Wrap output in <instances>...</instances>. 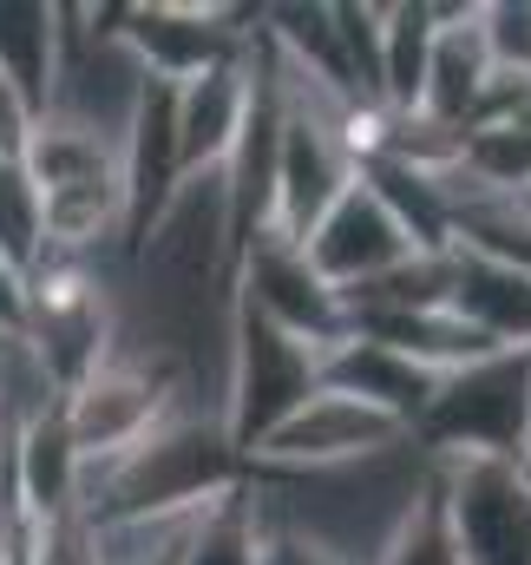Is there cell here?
Wrapping results in <instances>:
<instances>
[{
    "mask_svg": "<svg viewBox=\"0 0 531 565\" xmlns=\"http://www.w3.org/2000/svg\"><path fill=\"white\" fill-rule=\"evenodd\" d=\"M243 487V454L230 447L224 422L210 408H171L144 440L126 454L79 467V520L112 526V520H164V513H197L224 493Z\"/></svg>",
    "mask_w": 531,
    "mask_h": 565,
    "instance_id": "1",
    "label": "cell"
},
{
    "mask_svg": "<svg viewBox=\"0 0 531 565\" xmlns=\"http://www.w3.org/2000/svg\"><path fill=\"white\" fill-rule=\"evenodd\" d=\"M413 440L433 460H519L531 440V349H492L440 375Z\"/></svg>",
    "mask_w": 531,
    "mask_h": 565,
    "instance_id": "2",
    "label": "cell"
},
{
    "mask_svg": "<svg viewBox=\"0 0 531 565\" xmlns=\"http://www.w3.org/2000/svg\"><path fill=\"white\" fill-rule=\"evenodd\" d=\"M315 388H322V349L282 335L275 322L230 302V349H224V434H230V447L250 454Z\"/></svg>",
    "mask_w": 531,
    "mask_h": 565,
    "instance_id": "3",
    "label": "cell"
},
{
    "mask_svg": "<svg viewBox=\"0 0 531 565\" xmlns=\"http://www.w3.org/2000/svg\"><path fill=\"white\" fill-rule=\"evenodd\" d=\"M171 408H197L184 395V382L164 362H144V355L112 342V355L59 395V427H66L79 467H99V460L126 454L132 440H144Z\"/></svg>",
    "mask_w": 531,
    "mask_h": 565,
    "instance_id": "4",
    "label": "cell"
},
{
    "mask_svg": "<svg viewBox=\"0 0 531 565\" xmlns=\"http://www.w3.org/2000/svg\"><path fill=\"white\" fill-rule=\"evenodd\" d=\"M250 26H257V7H197V0L112 7V33L126 40V53L158 86H184V79L237 60Z\"/></svg>",
    "mask_w": 531,
    "mask_h": 565,
    "instance_id": "5",
    "label": "cell"
},
{
    "mask_svg": "<svg viewBox=\"0 0 531 565\" xmlns=\"http://www.w3.org/2000/svg\"><path fill=\"white\" fill-rule=\"evenodd\" d=\"M459 565H531V487L512 460H433Z\"/></svg>",
    "mask_w": 531,
    "mask_h": 565,
    "instance_id": "6",
    "label": "cell"
},
{
    "mask_svg": "<svg viewBox=\"0 0 531 565\" xmlns=\"http://www.w3.org/2000/svg\"><path fill=\"white\" fill-rule=\"evenodd\" d=\"M400 440H407V427H394L388 415H375V408H361L335 388H315L295 415H282L243 454V467H257V473H328V467L375 460Z\"/></svg>",
    "mask_w": 531,
    "mask_h": 565,
    "instance_id": "7",
    "label": "cell"
},
{
    "mask_svg": "<svg viewBox=\"0 0 531 565\" xmlns=\"http://www.w3.org/2000/svg\"><path fill=\"white\" fill-rule=\"evenodd\" d=\"M237 302L250 316L275 322L282 335L308 342V349H335L348 335V309L328 282L315 277V264L302 257V244L275 237V231H257L237 257Z\"/></svg>",
    "mask_w": 531,
    "mask_h": 565,
    "instance_id": "8",
    "label": "cell"
},
{
    "mask_svg": "<svg viewBox=\"0 0 531 565\" xmlns=\"http://www.w3.org/2000/svg\"><path fill=\"white\" fill-rule=\"evenodd\" d=\"M302 257L315 264V277L328 282L335 296H348V289H361V282L400 270L407 257H420V244L400 231V217L381 204V191L355 171V184H348V191L315 217V231L302 237Z\"/></svg>",
    "mask_w": 531,
    "mask_h": 565,
    "instance_id": "9",
    "label": "cell"
},
{
    "mask_svg": "<svg viewBox=\"0 0 531 565\" xmlns=\"http://www.w3.org/2000/svg\"><path fill=\"white\" fill-rule=\"evenodd\" d=\"M492 53H486V26L479 7H433V46H426V86H420V119L466 132L473 106L492 86Z\"/></svg>",
    "mask_w": 531,
    "mask_h": 565,
    "instance_id": "10",
    "label": "cell"
},
{
    "mask_svg": "<svg viewBox=\"0 0 531 565\" xmlns=\"http://www.w3.org/2000/svg\"><path fill=\"white\" fill-rule=\"evenodd\" d=\"M433 382H440V375H426V369L407 362L400 349L375 342V335H355V329H348L335 349H322V388H335V395H348V402L388 415V422L407 427V434L420 422Z\"/></svg>",
    "mask_w": 531,
    "mask_h": 565,
    "instance_id": "11",
    "label": "cell"
},
{
    "mask_svg": "<svg viewBox=\"0 0 531 565\" xmlns=\"http://www.w3.org/2000/svg\"><path fill=\"white\" fill-rule=\"evenodd\" d=\"M446 309L492 349H531V270L446 244Z\"/></svg>",
    "mask_w": 531,
    "mask_h": 565,
    "instance_id": "12",
    "label": "cell"
},
{
    "mask_svg": "<svg viewBox=\"0 0 531 565\" xmlns=\"http://www.w3.org/2000/svg\"><path fill=\"white\" fill-rule=\"evenodd\" d=\"M243 53H250V40H243ZM243 53L171 86V126H177V164L184 171H210L230 158L243 106H250V60Z\"/></svg>",
    "mask_w": 531,
    "mask_h": 565,
    "instance_id": "13",
    "label": "cell"
},
{
    "mask_svg": "<svg viewBox=\"0 0 531 565\" xmlns=\"http://www.w3.org/2000/svg\"><path fill=\"white\" fill-rule=\"evenodd\" d=\"M426 46H433V7L426 0L381 7V106L388 113H420Z\"/></svg>",
    "mask_w": 531,
    "mask_h": 565,
    "instance_id": "14",
    "label": "cell"
},
{
    "mask_svg": "<svg viewBox=\"0 0 531 565\" xmlns=\"http://www.w3.org/2000/svg\"><path fill=\"white\" fill-rule=\"evenodd\" d=\"M53 40H59V7H46V0H0V73L33 106L53 86Z\"/></svg>",
    "mask_w": 531,
    "mask_h": 565,
    "instance_id": "15",
    "label": "cell"
},
{
    "mask_svg": "<svg viewBox=\"0 0 531 565\" xmlns=\"http://www.w3.org/2000/svg\"><path fill=\"white\" fill-rule=\"evenodd\" d=\"M184 565H263V533H257V513H250L243 487L224 493L217 507H204V520L191 526Z\"/></svg>",
    "mask_w": 531,
    "mask_h": 565,
    "instance_id": "16",
    "label": "cell"
},
{
    "mask_svg": "<svg viewBox=\"0 0 531 565\" xmlns=\"http://www.w3.org/2000/svg\"><path fill=\"white\" fill-rule=\"evenodd\" d=\"M0 257L26 277L46 257V231H40V191L26 178L20 158H0Z\"/></svg>",
    "mask_w": 531,
    "mask_h": 565,
    "instance_id": "17",
    "label": "cell"
},
{
    "mask_svg": "<svg viewBox=\"0 0 531 565\" xmlns=\"http://www.w3.org/2000/svg\"><path fill=\"white\" fill-rule=\"evenodd\" d=\"M375 565H459V546H453V526H446V507H440L433 473H426L420 500L407 507V520L394 526V540L381 546Z\"/></svg>",
    "mask_w": 531,
    "mask_h": 565,
    "instance_id": "18",
    "label": "cell"
},
{
    "mask_svg": "<svg viewBox=\"0 0 531 565\" xmlns=\"http://www.w3.org/2000/svg\"><path fill=\"white\" fill-rule=\"evenodd\" d=\"M20 565H99L93 526L79 520V507H73V513H53V520H33Z\"/></svg>",
    "mask_w": 531,
    "mask_h": 565,
    "instance_id": "19",
    "label": "cell"
},
{
    "mask_svg": "<svg viewBox=\"0 0 531 565\" xmlns=\"http://www.w3.org/2000/svg\"><path fill=\"white\" fill-rule=\"evenodd\" d=\"M479 26H486L492 66L531 79V0H492V7H479Z\"/></svg>",
    "mask_w": 531,
    "mask_h": 565,
    "instance_id": "20",
    "label": "cell"
},
{
    "mask_svg": "<svg viewBox=\"0 0 531 565\" xmlns=\"http://www.w3.org/2000/svg\"><path fill=\"white\" fill-rule=\"evenodd\" d=\"M33 119H40V106L0 73V158H20L26 151V132H33Z\"/></svg>",
    "mask_w": 531,
    "mask_h": 565,
    "instance_id": "21",
    "label": "cell"
},
{
    "mask_svg": "<svg viewBox=\"0 0 531 565\" xmlns=\"http://www.w3.org/2000/svg\"><path fill=\"white\" fill-rule=\"evenodd\" d=\"M20 322H26V277L0 257V329L20 335Z\"/></svg>",
    "mask_w": 531,
    "mask_h": 565,
    "instance_id": "22",
    "label": "cell"
},
{
    "mask_svg": "<svg viewBox=\"0 0 531 565\" xmlns=\"http://www.w3.org/2000/svg\"><path fill=\"white\" fill-rule=\"evenodd\" d=\"M20 546H26V526H7L0 520V565H20Z\"/></svg>",
    "mask_w": 531,
    "mask_h": 565,
    "instance_id": "23",
    "label": "cell"
},
{
    "mask_svg": "<svg viewBox=\"0 0 531 565\" xmlns=\"http://www.w3.org/2000/svg\"><path fill=\"white\" fill-rule=\"evenodd\" d=\"M512 467H519V480H525V487H531V440H525V454H519Z\"/></svg>",
    "mask_w": 531,
    "mask_h": 565,
    "instance_id": "24",
    "label": "cell"
}]
</instances>
